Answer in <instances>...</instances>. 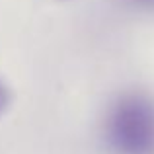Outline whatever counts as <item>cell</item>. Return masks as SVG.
Returning a JSON list of instances; mask_svg holds the SVG:
<instances>
[{
	"mask_svg": "<svg viewBox=\"0 0 154 154\" xmlns=\"http://www.w3.org/2000/svg\"><path fill=\"white\" fill-rule=\"evenodd\" d=\"M102 137L111 154H154V96L125 90L109 102Z\"/></svg>",
	"mask_w": 154,
	"mask_h": 154,
	"instance_id": "6da1fadb",
	"label": "cell"
},
{
	"mask_svg": "<svg viewBox=\"0 0 154 154\" xmlns=\"http://www.w3.org/2000/svg\"><path fill=\"white\" fill-rule=\"evenodd\" d=\"M12 100H14V94H12V88L10 84L4 80V76L0 74V117L10 109Z\"/></svg>",
	"mask_w": 154,
	"mask_h": 154,
	"instance_id": "7a4b0ae2",
	"label": "cell"
},
{
	"mask_svg": "<svg viewBox=\"0 0 154 154\" xmlns=\"http://www.w3.org/2000/svg\"><path fill=\"white\" fill-rule=\"evenodd\" d=\"M127 2L139 10H154V0H127Z\"/></svg>",
	"mask_w": 154,
	"mask_h": 154,
	"instance_id": "3957f363",
	"label": "cell"
}]
</instances>
